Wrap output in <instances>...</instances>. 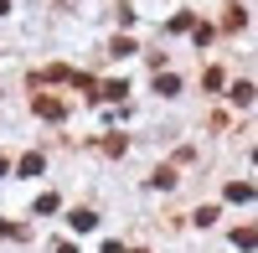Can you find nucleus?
Listing matches in <instances>:
<instances>
[{
	"label": "nucleus",
	"instance_id": "f257e3e1",
	"mask_svg": "<svg viewBox=\"0 0 258 253\" xmlns=\"http://www.w3.org/2000/svg\"><path fill=\"white\" fill-rule=\"evenodd\" d=\"M253 160H258V150H253Z\"/></svg>",
	"mask_w": 258,
	"mask_h": 253
}]
</instances>
